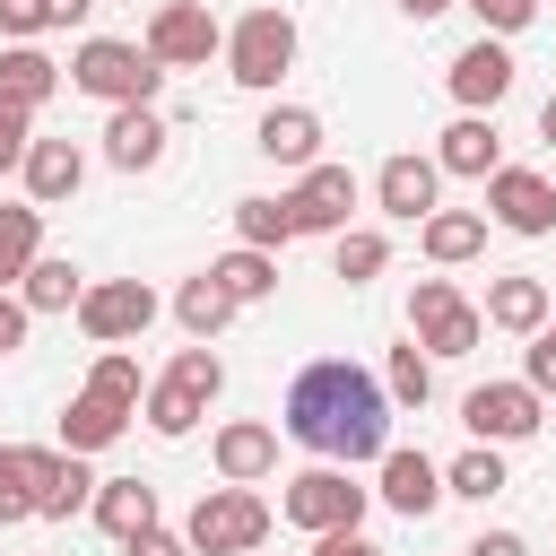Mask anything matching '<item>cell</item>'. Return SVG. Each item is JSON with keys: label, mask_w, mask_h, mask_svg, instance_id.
Instances as JSON below:
<instances>
[{"label": "cell", "mask_w": 556, "mask_h": 556, "mask_svg": "<svg viewBox=\"0 0 556 556\" xmlns=\"http://www.w3.org/2000/svg\"><path fill=\"white\" fill-rule=\"evenodd\" d=\"M278 434L304 443V452H321V460H339V469H356V460H382V452H391V400H382V382H374L365 365L313 356V365L287 382Z\"/></svg>", "instance_id": "6da1fadb"}, {"label": "cell", "mask_w": 556, "mask_h": 556, "mask_svg": "<svg viewBox=\"0 0 556 556\" xmlns=\"http://www.w3.org/2000/svg\"><path fill=\"white\" fill-rule=\"evenodd\" d=\"M365 504H374V486H356L339 460H313V469H295V478H287L278 521H287V530H304V539H330V530H356V521H365Z\"/></svg>", "instance_id": "7a4b0ae2"}, {"label": "cell", "mask_w": 556, "mask_h": 556, "mask_svg": "<svg viewBox=\"0 0 556 556\" xmlns=\"http://www.w3.org/2000/svg\"><path fill=\"white\" fill-rule=\"evenodd\" d=\"M70 87L96 96V104H156L165 70H156L139 43H122V35H87V43L70 52Z\"/></svg>", "instance_id": "3957f363"}, {"label": "cell", "mask_w": 556, "mask_h": 556, "mask_svg": "<svg viewBox=\"0 0 556 556\" xmlns=\"http://www.w3.org/2000/svg\"><path fill=\"white\" fill-rule=\"evenodd\" d=\"M287 70H295V17L287 9H243L226 26V78L252 87V96H269Z\"/></svg>", "instance_id": "277c9868"}, {"label": "cell", "mask_w": 556, "mask_h": 556, "mask_svg": "<svg viewBox=\"0 0 556 556\" xmlns=\"http://www.w3.org/2000/svg\"><path fill=\"white\" fill-rule=\"evenodd\" d=\"M261 539H269V504L252 486H208L191 504V521H182V547L191 556H252Z\"/></svg>", "instance_id": "5b68a950"}, {"label": "cell", "mask_w": 556, "mask_h": 556, "mask_svg": "<svg viewBox=\"0 0 556 556\" xmlns=\"http://www.w3.org/2000/svg\"><path fill=\"white\" fill-rule=\"evenodd\" d=\"M408 339H417L426 356H469V348L486 339V313H478L452 278H417V287H408Z\"/></svg>", "instance_id": "8992f818"}, {"label": "cell", "mask_w": 556, "mask_h": 556, "mask_svg": "<svg viewBox=\"0 0 556 556\" xmlns=\"http://www.w3.org/2000/svg\"><path fill=\"white\" fill-rule=\"evenodd\" d=\"M139 52H148L156 70H208V52H226V26L208 17V0H156Z\"/></svg>", "instance_id": "52a82bcc"}, {"label": "cell", "mask_w": 556, "mask_h": 556, "mask_svg": "<svg viewBox=\"0 0 556 556\" xmlns=\"http://www.w3.org/2000/svg\"><path fill=\"white\" fill-rule=\"evenodd\" d=\"M148 321H156V287H148V278H96V287L78 295V330H87L96 348H130Z\"/></svg>", "instance_id": "ba28073f"}, {"label": "cell", "mask_w": 556, "mask_h": 556, "mask_svg": "<svg viewBox=\"0 0 556 556\" xmlns=\"http://www.w3.org/2000/svg\"><path fill=\"white\" fill-rule=\"evenodd\" d=\"M460 426H469L478 443H530V434L547 426V400H539L530 382H478V391L460 400Z\"/></svg>", "instance_id": "9c48e42d"}, {"label": "cell", "mask_w": 556, "mask_h": 556, "mask_svg": "<svg viewBox=\"0 0 556 556\" xmlns=\"http://www.w3.org/2000/svg\"><path fill=\"white\" fill-rule=\"evenodd\" d=\"M486 217L504 235H556V182L530 165H495L486 174Z\"/></svg>", "instance_id": "30bf717a"}, {"label": "cell", "mask_w": 556, "mask_h": 556, "mask_svg": "<svg viewBox=\"0 0 556 556\" xmlns=\"http://www.w3.org/2000/svg\"><path fill=\"white\" fill-rule=\"evenodd\" d=\"M26 486H35V521H70V513L96 504V469H87L78 452H43V443H26Z\"/></svg>", "instance_id": "8fae6325"}, {"label": "cell", "mask_w": 556, "mask_h": 556, "mask_svg": "<svg viewBox=\"0 0 556 556\" xmlns=\"http://www.w3.org/2000/svg\"><path fill=\"white\" fill-rule=\"evenodd\" d=\"M287 208H295V235H348V217H356V174H348V165H304V182L287 191Z\"/></svg>", "instance_id": "7c38bea8"}, {"label": "cell", "mask_w": 556, "mask_h": 556, "mask_svg": "<svg viewBox=\"0 0 556 556\" xmlns=\"http://www.w3.org/2000/svg\"><path fill=\"white\" fill-rule=\"evenodd\" d=\"M452 96H460V113H495L504 96H513V52L495 43V35H478V43H460L452 52Z\"/></svg>", "instance_id": "4fadbf2b"}, {"label": "cell", "mask_w": 556, "mask_h": 556, "mask_svg": "<svg viewBox=\"0 0 556 556\" xmlns=\"http://www.w3.org/2000/svg\"><path fill=\"white\" fill-rule=\"evenodd\" d=\"M374 200H382V217H434L443 208V174H434V156H417V148H400V156H382V174H374Z\"/></svg>", "instance_id": "5bb4252c"}, {"label": "cell", "mask_w": 556, "mask_h": 556, "mask_svg": "<svg viewBox=\"0 0 556 556\" xmlns=\"http://www.w3.org/2000/svg\"><path fill=\"white\" fill-rule=\"evenodd\" d=\"M374 469H382V478H374V495H382V504H391L400 521H426V513L443 504V469H434L426 452H400V443H391V452H382Z\"/></svg>", "instance_id": "9a60e30c"}, {"label": "cell", "mask_w": 556, "mask_h": 556, "mask_svg": "<svg viewBox=\"0 0 556 556\" xmlns=\"http://www.w3.org/2000/svg\"><path fill=\"white\" fill-rule=\"evenodd\" d=\"M208 460H217V478H226V486H261V478L278 469V426H261V417H235V426H217Z\"/></svg>", "instance_id": "2e32d148"}, {"label": "cell", "mask_w": 556, "mask_h": 556, "mask_svg": "<svg viewBox=\"0 0 556 556\" xmlns=\"http://www.w3.org/2000/svg\"><path fill=\"white\" fill-rule=\"evenodd\" d=\"M504 165V139H495V113H460L443 139H434V174H460V182H486Z\"/></svg>", "instance_id": "e0dca14e"}, {"label": "cell", "mask_w": 556, "mask_h": 556, "mask_svg": "<svg viewBox=\"0 0 556 556\" xmlns=\"http://www.w3.org/2000/svg\"><path fill=\"white\" fill-rule=\"evenodd\" d=\"M17 174H26V200H35V208H61V200H78V182H87V148H78V139H35Z\"/></svg>", "instance_id": "ac0fdd59"}, {"label": "cell", "mask_w": 556, "mask_h": 556, "mask_svg": "<svg viewBox=\"0 0 556 556\" xmlns=\"http://www.w3.org/2000/svg\"><path fill=\"white\" fill-rule=\"evenodd\" d=\"M104 156H113L122 174H148V165L165 156V113H156V104H113V113H104Z\"/></svg>", "instance_id": "d6986e66"}, {"label": "cell", "mask_w": 556, "mask_h": 556, "mask_svg": "<svg viewBox=\"0 0 556 556\" xmlns=\"http://www.w3.org/2000/svg\"><path fill=\"white\" fill-rule=\"evenodd\" d=\"M252 148L269 165H321V113L313 104H269L261 130H252Z\"/></svg>", "instance_id": "ffe728a7"}, {"label": "cell", "mask_w": 556, "mask_h": 556, "mask_svg": "<svg viewBox=\"0 0 556 556\" xmlns=\"http://www.w3.org/2000/svg\"><path fill=\"white\" fill-rule=\"evenodd\" d=\"M96 530L122 547V539H139V530H156V486L148 478H96Z\"/></svg>", "instance_id": "44dd1931"}, {"label": "cell", "mask_w": 556, "mask_h": 556, "mask_svg": "<svg viewBox=\"0 0 556 556\" xmlns=\"http://www.w3.org/2000/svg\"><path fill=\"white\" fill-rule=\"evenodd\" d=\"M417 252H426L434 269H460V261L486 252V217H478V208H434V217H417Z\"/></svg>", "instance_id": "7402d4cb"}, {"label": "cell", "mask_w": 556, "mask_h": 556, "mask_svg": "<svg viewBox=\"0 0 556 556\" xmlns=\"http://www.w3.org/2000/svg\"><path fill=\"white\" fill-rule=\"evenodd\" d=\"M122 434H130V408H113V400H96V391H78V400L61 408V452H78V460L113 452Z\"/></svg>", "instance_id": "603a6c76"}, {"label": "cell", "mask_w": 556, "mask_h": 556, "mask_svg": "<svg viewBox=\"0 0 556 556\" xmlns=\"http://www.w3.org/2000/svg\"><path fill=\"white\" fill-rule=\"evenodd\" d=\"M52 87H61V61H52V52H35V43H9V52H0V104L43 113Z\"/></svg>", "instance_id": "cb8c5ba5"}, {"label": "cell", "mask_w": 556, "mask_h": 556, "mask_svg": "<svg viewBox=\"0 0 556 556\" xmlns=\"http://www.w3.org/2000/svg\"><path fill=\"white\" fill-rule=\"evenodd\" d=\"M78 295H87V269L61 261V252H43V261L17 278V304H26V313H78Z\"/></svg>", "instance_id": "d4e9b609"}, {"label": "cell", "mask_w": 556, "mask_h": 556, "mask_svg": "<svg viewBox=\"0 0 556 556\" xmlns=\"http://www.w3.org/2000/svg\"><path fill=\"white\" fill-rule=\"evenodd\" d=\"M478 313H486L495 330H513V339H530V330L547 321V287L513 269V278H495V287H486V304H478Z\"/></svg>", "instance_id": "484cf974"}, {"label": "cell", "mask_w": 556, "mask_h": 556, "mask_svg": "<svg viewBox=\"0 0 556 556\" xmlns=\"http://www.w3.org/2000/svg\"><path fill=\"white\" fill-rule=\"evenodd\" d=\"M35 261H43V208L17 200V208H0V295H9Z\"/></svg>", "instance_id": "4316f807"}, {"label": "cell", "mask_w": 556, "mask_h": 556, "mask_svg": "<svg viewBox=\"0 0 556 556\" xmlns=\"http://www.w3.org/2000/svg\"><path fill=\"white\" fill-rule=\"evenodd\" d=\"M235 313H243V304H235V295H226V287H217L208 269H200V278H182V295H174V321H182V330H191L200 348H208V339H217V330H226Z\"/></svg>", "instance_id": "83f0119b"}, {"label": "cell", "mask_w": 556, "mask_h": 556, "mask_svg": "<svg viewBox=\"0 0 556 556\" xmlns=\"http://www.w3.org/2000/svg\"><path fill=\"white\" fill-rule=\"evenodd\" d=\"M208 278H217L235 304H261V295H278V252H252V243H235L226 261H208Z\"/></svg>", "instance_id": "f1b7e54d"}, {"label": "cell", "mask_w": 556, "mask_h": 556, "mask_svg": "<svg viewBox=\"0 0 556 556\" xmlns=\"http://www.w3.org/2000/svg\"><path fill=\"white\" fill-rule=\"evenodd\" d=\"M513 478H504V452L495 443H469L452 469H443V495H460V504H486V495H504Z\"/></svg>", "instance_id": "f546056e"}, {"label": "cell", "mask_w": 556, "mask_h": 556, "mask_svg": "<svg viewBox=\"0 0 556 556\" xmlns=\"http://www.w3.org/2000/svg\"><path fill=\"white\" fill-rule=\"evenodd\" d=\"M235 235H243L252 252H287V243H295V208L252 191V200H235Z\"/></svg>", "instance_id": "4dcf8cb0"}, {"label": "cell", "mask_w": 556, "mask_h": 556, "mask_svg": "<svg viewBox=\"0 0 556 556\" xmlns=\"http://www.w3.org/2000/svg\"><path fill=\"white\" fill-rule=\"evenodd\" d=\"M426 391H434V356L408 339V348H391V365H382V400L391 408H426Z\"/></svg>", "instance_id": "1f68e13d"}, {"label": "cell", "mask_w": 556, "mask_h": 556, "mask_svg": "<svg viewBox=\"0 0 556 556\" xmlns=\"http://www.w3.org/2000/svg\"><path fill=\"white\" fill-rule=\"evenodd\" d=\"M139 408H148V426H156V434H165V443H182V434H191V426H200V417H208V400H200V391H182V382H174V374H165V382H156V391H148V400H139Z\"/></svg>", "instance_id": "d6a6232c"}, {"label": "cell", "mask_w": 556, "mask_h": 556, "mask_svg": "<svg viewBox=\"0 0 556 556\" xmlns=\"http://www.w3.org/2000/svg\"><path fill=\"white\" fill-rule=\"evenodd\" d=\"M382 269H391V243H382L374 226H348V235H339V252H330V278L365 287V278H382Z\"/></svg>", "instance_id": "836d02e7"}, {"label": "cell", "mask_w": 556, "mask_h": 556, "mask_svg": "<svg viewBox=\"0 0 556 556\" xmlns=\"http://www.w3.org/2000/svg\"><path fill=\"white\" fill-rule=\"evenodd\" d=\"M87 391L139 417V356H130V348H96V365H87Z\"/></svg>", "instance_id": "e575fe53"}, {"label": "cell", "mask_w": 556, "mask_h": 556, "mask_svg": "<svg viewBox=\"0 0 556 556\" xmlns=\"http://www.w3.org/2000/svg\"><path fill=\"white\" fill-rule=\"evenodd\" d=\"M35 521V486H26V443H0V530Z\"/></svg>", "instance_id": "d590c367"}, {"label": "cell", "mask_w": 556, "mask_h": 556, "mask_svg": "<svg viewBox=\"0 0 556 556\" xmlns=\"http://www.w3.org/2000/svg\"><path fill=\"white\" fill-rule=\"evenodd\" d=\"M460 9H469V17H478V35H495V43H504V35H521V26L539 17V0H460Z\"/></svg>", "instance_id": "8d00e7d4"}, {"label": "cell", "mask_w": 556, "mask_h": 556, "mask_svg": "<svg viewBox=\"0 0 556 556\" xmlns=\"http://www.w3.org/2000/svg\"><path fill=\"white\" fill-rule=\"evenodd\" d=\"M26 148H35V113L0 104V174H17V165H26Z\"/></svg>", "instance_id": "74e56055"}, {"label": "cell", "mask_w": 556, "mask_h": 556, "mask_svg": "<svg viewBox=\"0 0 556 556\" xmlns=\"http://www.w3.org/2000/svg\"><path fill=\"white\" fill-rule=\"evenodd\" d=\"M521 382H530L539 400L556 391V321H539V330H530V374H521Z\"/></svg>", "instance_id": "f35d334b"}, {"label": "cell", "mask_w": 556, "mask_h": 556, "mask_svg": "<svg viewBox=\"0 0 556 556\" xmlns=\"http://www.w3.org/2000/svg\"><path fill=\"white\" fill-rule=\"evenodd\" d=\"M43 26H52V17H43V0H0V35H9V43H35Z\"/></svg>", "instance_id": "ab89813d"}, {"label": "cell", "mask_w": 556, "mask_h": 556, "mask_svg": "<svg viewBox=\"0 0 556 556\" xmlns=\"http://www.w3.org/2000/svg\"><path fill=\"white\" fill-rule=\"evenodd\" d=\"M122 556H191V547H182V530L156 521V530H139V539H122Z\"/></svg>", "instance_id": "60d3db41"}, {"label": "cell", "mask_w": 556, "mask_h": 556, "mask_svg": "<svg viewBox=\"0 0 556 556\" xmlns=\"http://www.w3.org/2000/svg\"><path fill=\"white\" fill-rule=\"evenodd\" d=\"M460 556H530V539H521V530H486V539H469Z\"/></svg>", "instance_id": "b9f144b4"}, {"label": "cell", "mask_w": 556, "mask_h": 556, "mask_svg": "<svg viewBox=\"0 0 556 556\" xmlns=\"http://www.w3.org/2000/svg\"><path fill=\"white\" fill-rule=\"evenodd\" d=\"M26 321H35V313H26L17 295H0V356H9V348H26Z\"/></svg>", "instance_id": "7bdbcfd3"}, {"label": "cell", "mask_w": 556, "mask_h": 556, "mask_svg": "<svg viewBox=\"0 0 556 556\" xmlns=\"http://www.w3.org/2000/svg\"><path fill=\"white\" fill-rule=\"evenodd\" d=\"M313 556H382L365 530H330V539H313Z\"/></svg>", "instance_id": "ee69618b"}, {"label": "cell", "mask_w": 556, "mask_h": 556, "mask_svg": "<svg viewBox=\"0 0 556 556\" xmlns=\"http://www.w3.org/2000/svg\"><path fill=\"white\" fill-rule=\"evenodd\" d=\"M87 9H96V0H43V17H52V26H78Z\"/></svg>", "instance_id": "f6af8a7d"}, {"label": "cell", "mask_w": 556, "mask_h": 556, "mask_svg": "<svg viewBox=\"0 0 556 556\" xmlns=\"http://www.w3.org/2000/svg\"><path fill=\"white\" fill-rule=\"evenodd\" d=\"M443 9H452V0H400V17H417V26H426V17H443Z\"/></svg>", "instance_id": "bcb514c9"}, {"label": "cell", "mask_w": 556, "mask_h": 556, "mask_svg": "<svg viewBox=\"0 0 556 556\" xmlns=\"http://www.w3.org/2000/svg\"><path fill=\"white\" fill-rule=\"evenodd\" d=\"M539 139H547V148H556V96H547V104H539Z\"/></svg>", "instance_id": "7dc6e473"}]
</instances>
